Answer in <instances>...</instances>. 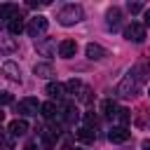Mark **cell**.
<instances>
[{
    "label": "cell",
    "mask_w": 150,
    "mask_h": 150,
    "mask_svg": "<svg viewBox=\"0 0 150 150\" xmlns=\"http://www.w3.org/2000/svg\"><path fill=\"white\" fill-rule=\"evenodd\" d=\"M143 82V68H134L129 75H124V80L117 84V94L120 96H134L138 84Z\"/></svg>",
    "instance_id": "cell-1"
},
{
    "label": "cell",
    "mask_w": 150,
    "mask_h": 150,
    "mask_svg": "<svg viewBox=\"0 0 150 150\" xmlns=\"http://www.w3.org/2000/svg\"><path fill=\"white\" fill-rule=\"evenodd\" d=\"M82 14H84V12H82L80 5H66V7L59 9L56 19H59L61 26H73V23H77V21L82 19Z\"/></svg>",
    "instance_id": "cell-2"
},
{
    "label": "cell",
    "mask_w": 150,
    "mask_h": 150,
    "mask_svg": "<svg viewBox=\"0 0 150 150\" xmlns=\"http://www.w3.org/2000/svg\"><path fill=\"white\" fill-rule=\"evenodd\" d=\"M124 38H127L129 42H143V40H145V23L131 21V23L124 28Z\"/></svg>",
    "instance_id": "cell-3"
},
{
    "label": "cell",
    "mask_w": 150,
    "mask_h": 150,
    "mask_svg": "<svg viewBox=\"0 0 150 150\" xmlns=\"http://www.w3.org/2000/svg\"><path fill=\"white\" fill-rule=\"evenodd\" d=\"M16 110L21 115H38V110H42V103H38V98H33V96H26L16 103Z\"/></svg>",
    "instance_id": "cell-4"
},
{
    "label": "cell",
    "mask_w": 150,
    "mask_h": 150,
    "mask_svg": "<svg viewBox=\"0 0 150 150\" xmlns=\"http://www.w3.org/2000/svg\"><path fill=\"white\" fill-rule=\"evenodd\" d=\"M45 30H47V19H45V16H33L30 23H28V35L35 38V40H40V35H42Z\"/></svg>",
    "instance_id": "cell-5"
},
{
    "label": "cell",
    "mask_w": 150,
    "mask_h": 150,
    "mask_svg": "<svg viewBox=\"0 0 150 150\" xmlns=\"http://www.w3.org/2000/svg\"><path fill=\"white\" fill-rule=\"evenodd\" d=\"M129 136H131V131L127 127H112L108 131V141L110 143H124V141H129Z\"/></svg>",
    "instance_id": "cell-6"
},
{
    "label": "cell",
    "mask_w": 150,
    "mask_h": 150,
    "mask_svg": "<svg viewBox=\"0 0 150 150\" xmlns=\"http://www.w3.org/2000/svg\"><path fill=\"white\" fill-rule=\"evenodd\" d=\"M35 49L40 54H45V56H52L56 52V45H54L52 38H40V40H35Z\"/></svg>",
    "instance_id": "cell-7"
},
{
    "label": "cell",
    "mask_w": 150,
    "mask_h": 150,
    "mask_svg": "<svg viewBox=\"0 0 150 150\" xmlns=\"http://www.w3.org/2000/svg\"><path fill=\"white\" fill-rule=\"evenodd\" d=\"M75 52H77V42L75 40H63L59 45V56H63V59H73Z\"/></svg>",
    "instance_id": "cell-8"
},
{
    "label": "cell",
    "mask_w": 150,
    "mask_h": 150,
    "mask_svg": "<svg viewBox=\"0 0 150 150\" xmlns=\"http://www.w3.org/2000/svg\"><path fill=\"white\" fill-rule=\"evenodd\" d=\"M7 131H9L12 136H23V134L28 131V122H26V120H12V122L7 124Z\"/></svg>",
    "instance_id": "cell-9"
},
{
    "label": "cell",
    "mask_w": 150,
    "mask_h": 150,
    "mask_svg": "<svg viewBox=\"0 0 150 150\" xmlns=\"http://www.w3.org/2000/svg\"><path fill=\"white\" fill-rule=\"evenodd\" d=\"M45 94H47V96H52V98H63V94H66V84L49 82V84L45 87Z\"/></svg>",
    "instance_id": "cell-10"
},
{
    "label": "cell",
    "mask_w": 150,
    "mask_h": 150,
    "mask_svg": "<svg viewBox=\"0 0 150 150\" xmlns=\"http://www.w3.org/2000/svg\"><path fill=\"white\" fill-rule=\"evenodd\" d=\"M87 56H89L91 61H98V59L105 56V49H103L101 45H96V42H89V45H87Z\"/></svg>",
    "instance_id": "cell-11"
},
{
    "label": "cell",
    "mask_w": 150,
    "mask_h": 150,
    "mask_svg": "<svg viewBox=\"0 0 150 150\" xmlns=\"http://www.w3.org/2000/svg\"><path fill=\"white\" fill-rule=\"evenodd\" d=\"M40 115H42L45 120H54V117L59 115V105H56L54 101H47V103H42V110H40Z\"/></svg>",
    "instance_id": "cell-12"
},
{
    "label": "cell",
    "mask_w": 150,
    "mask_h": 150,
    "mask_svg": "<svg viewBox=\"0 0 150 150\" xmlns=\"http://www.w3.org/2000/svg\"><path fill=\"white\" fill-rule=\"evenodd\" d=\"M33 73L38 75V77H52L54 75V66L52 63H35V68H33Z\"/></svg>",
    "instance_id": "cell-13"
},
{
    "label": "cell",
    "mask_w": 150,
    "mask_h": 150,
    "mask_svg": "<svg viewBox=\"0 0 150 150\" xmlns=\"http://www.w3.org/2000/svg\"><path fill=\"white\" fill-rule=\"evenodd\" d=\"M117 110H120V108H117V103H115L112 98H105V101H101V112H103V115H108V117H115V115H117Z\"/></svg>",
    "instance_id": "cell-14"
},
{
    "label": "cell",
    "mask_w": 150,
    "mask_h": 150,
    "mask_svg": "<svg viewBox=\"0 0 150 150\" xmlns=\"http://www.w3.org/2000/svg\"><path fill=\"white\" fill-rule=\"evenodd\" d=\"M77 138H80L82 143H94L96 131H94V129H89V127H80V129H77Z\"/></svg>",
    "instance_id": "cell-15"
},
{
    "label": "cell",
    "mask_w": 150,
    "mask_h": 150,
    "mask_svg": "<svg viewBox=\"0 0 150 150\" xmlns=\"http://www.w3.org/2000/svg\"><path fill=\"white\" fill-rule=\"evenodd\" d=\"M2 70L7 73V77H9V80H16V82L21 80V77H19V68H16L12 61H5V63H2Z\"/></svg>",
    "instance_id": "cell-16"
},
{
    "label": "cell",
    "mask_w": 150,
    "mask_h": 150,
    "mask_svg": "<svg viewBox=\"0 0 150 150\" xmlns=\"http://www.w3.org/2000/svg\"><path fill=\"white\" fill-rule=\"evenodd\" d=\"M7 28H9V33H12V35H19V33L23 30V21H21V16L16 14V16H14V19L7 23Z\"/></svg>",
    "instance_id": "cell-17"
},
{
    "label": "cell",
    "mask_w": 150,
    "mask_h": 150,
    "mask_svg": "<svg viewBox=\"0 0 150 150\" xmlns=\"http://www.w3.org/2000/svg\"><path fill=\"white\" fill-rule=\"evenodd\" d=\"M117 23H120V9L112 7V9H108V26L110 28H117Z\"/></svg>",
    "instance_id": "cell-18"
},
{
    "label": "cell",
    "mask_w": 150,
    "mask_h": 150,
    "mask_svg": "<svg viewBox=\"0 0 150 150\" xmlns=\"http://www.w3.org/2000/svg\"><path fill=\"white\" fill-rule=\"evenodd\" d=\"M66 91H68V94L82 91V82H80V80H68V82H66Z\"/></svg>",
    "instance_id": "cell-19"
},
{
    "label": "cell",
    "mask_w": 150,
    "mask_h": 150,
    "mask_svg": "<svg viewBox=\"0 0 150 150\" xmlns=\"http://www.w3.org/2000/svg\"><path fill=\"white\" fill-rule=\"evenodd\" d=\"M115 117H117V120H120V124H122V127H124V124H127V122H129V120H131V115H129V110H127V108H120V110H117V115H115Z\"/></svg>",
    "instance_id": "cell-20"
},
{
    "label": "cell",
    "mask_w": 150,
    "mask_h": 150,
    "mask_svg": "<svg viewBox=\"0 0 150 150\" xmlns=\"http://www.w3.org/2000/svg\"><path fill=\"white\" fill-rule=\"evenodd\" d=\"M80 101H82V103H89V101H91V89H89V87H82V91H80Z\"/></svg>",
    "instance_id": "cell-21"
},
{
    "label": "cell",
    "mask_w": 150,
    "mask_h": 150,
    "mask_svg": "<svg viewBox=\"0 0 150 150\" xmlns=\"http://www.w3.org/2000/svg\"><path fill=\"white\" fill-rule=\"evenodd\" d=\"M84 127H89V129H96V117H94L91 112H87V115H84Z\"/></svg>",
    "instance_id": "cell-22"
},
{
    "label": "cell",
    "mask_w": 150,
    "mask_h": 150,
    "mask_svg": "<svg viewBox=\"0 0 150 150\" xmlns=\"http://www.w3.org/2000/svg\"><path fill=\"white\" fill-rule=\"evenodd\" d=\"M127 7H129V12H131V14H138V12L143 9V5H141V2H129Z\"/></svg>",
    "instance_id": "cell-23"
},
{
    "label": "cell",
    "mask_w": 150,
    "mask_h": 150,
    "mask_svg": "<svg viewBox=\"0 0 150 150\" xmlns=\"http://www.w3.org/2000/svg\"><path fill=\"white\" fill-rule=\"evenodd\" d=\"M2 103H5V105H7V103H12V96H9L7 91H2Z\"/></svg>",
    "instance_id": "cell-24"
},
{
    "label": "cell",
    "mask_w": 150,
    "mask_h": 150,
    "mask_svg": "<svg viewBox=\"0 0 150 150\" xmlns=\"http://www.w3.org/2000/svg\"><path fill=\"white\" fill-rule=\"evenodd\" d=\"M141 150H150V141H148V138L141 143Z\"/></svg>",
    "instance_id": "cell-25"
},
{
    "label": "cell",
    "mask_w": 150,
    "mask_h": 150,
    "mask_svg": "<svg viewBox=\"0 0 150 150\" xmlns=\"http://www.w3.org/2000/svg\"><path fill=\"white\" fill-rule=\"evenodd\" d=\"M143 19H145V26H150V9H145V14H143Z\"/></svg>",
    "instance_id": "cell-26"
},
{
    "label": "cell",
    "mask_w": 150,
    "mask_h": 150,
    "mask_svg": "<svg viewBox=\"0 0 150 150\" xmlns=\"http://www.w3.org/2000/svg\"><path fill=\"white\" fill-rule=\"evenodd\" d=\"M26 150H35V145H33V143H30V145H26Z\"/></svg>",
    "instance_id": "cell-27"
},
{
    "label": "cell",
    "mask_w": 150,
    "mask_h": 150,
    "mask_svg": "<svg viewBox=\"0 0 150 150\" xmlns=\"http://www.w3.org/2000/svg\"><path fill=\"white\" fill-rule=\"evenodd\" d=\"M73 150H80V148H73Z\"/></svg>",
    "instance_id": "cell-28"
}]
</instances>
